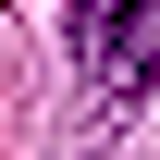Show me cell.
Returning a JSON list of instances; mask_svg holds the SVG:
<instances>
[{
  "label": "cell",
  "mask_w": 160,
  "mask_h": 160,
  "mask_svg": "<svg viewBox=\"0 0 160 160\" xmlns=\"http://www.w3.org/2000/svg\"><path fill=\"white\" fill-rule=\"evenodd\" d=\"M74 62L111 99H148V74H160V0H74Z\"/></svg>",
  "instance_id": "1"
}]
</instances>
